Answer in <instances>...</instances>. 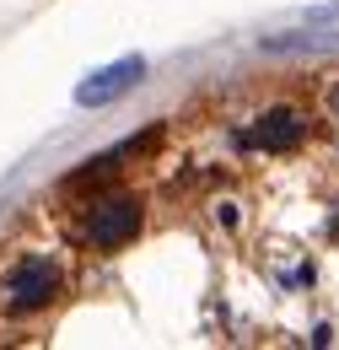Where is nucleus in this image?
<instances>
[{"mask_svg":"<svg viewBox=\"0 0 339 350\" xmlns=\"http://www.w3.org/2000/svg\"><path fill=\"white\" fill-rule=\"evenodd\" d=\"M54 297H59V259H49V254L16 259L5 269V280H0V307L11 318H27V312L49 307Z\"/></svg>","mask_w":339,"mask_h":350,"instance_id":"1","label":"nucleus"},{"mask_svg":"<svg viewBox=\"0 0 339 350\" xmlns=\"http://www.w3.org/2000/svg\"><path fill=\"white\" fill-rule=\"evenodd\" d=\"M140 232V200L135 194H97L81 216V237L92 248H124Z\"/></svg>","mask_w":339,"mask_h":350,"instance_id":"2","label":"nucleus"},{"mask_svg":"<svg viewBox=\"0 0 339 350\" xmlns=\"http://www.w3.org/2000/svg\"><path fill=\"white\" fill-rule=\"evenodd\" d=\"M140 76H146V59H140V54H129V59H119V65H103V70H92L86 81H76V103H81V108H103V103L135 92Z\"/></svg>","mask_w":339,"mask_h":350,"instance_id":"3","label":"nucleus"},{"mask_svg":"<svg viewBox=\"0 0 339 350\" xmlns=\"http://www.w3.org/2000/svg\"><path fill=\"white\" fill-rule=\"evenodd\" d=\"M297 135H301V113L297 108H269L254 130L243 135V146H254V151H286Z\"/></svg>","mask_w":339,"mask_h":350,"instance_id":"4","label":"nucleus"},{"mask_svg":"<svg viewBox=\"0 0 339 350\" xmlns=\"http://www.w3.org/2000/svg\"><path fill=\"white\" fill-rule=\"evenodd\" d=\"M329 103H334V113H339V87H334V92H329Z\"/></svg>","mask_w":339,"mask_h":350,"instance_id":"5","label":"nucleus"}]
</instances>
